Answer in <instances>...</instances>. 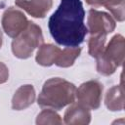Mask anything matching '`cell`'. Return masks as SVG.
I'll return each mask as SVG.
<instances>
[{
  "label": "cell",
  "instance_id": "7c38bea8",
  "mask_svg": "<svg viewBox=\"0 0 125 125\" xmlns=\"http://www.w3.org/2000/svg\"><path fill=\"white\" fill-rule=\"evenodd\" d=\"M104 104L111 111H118L124 108V94L122 85H115L107 90L104 98Z\"/></svg>",
  "mask_w": 125,
  "mask_h": 125
},
{
  "label": "cell",
  "instance_id": "ffe728a7",
  "mask_svg": "<svg viewBox=\"0 0 125 125\" xmlns=\"http://www.w3.org/2000/svg\"><path fill=\"white\" fill-rule=\"evenodd\" d=\"M2 43H3V35H2V31L0 29V48L2 47Z\"/></svg>",
  "mask_w": 125,
  "mask_h": 125
},
{
  "label": "cell",
  "instance_id": "5b68a950",
  "mask_svg": "<svg viewBox=\"0 0 125 125\" xmlns=\"http://www.w3.org/2000/svg\"><path fill=\"white\" fill-rule=\"evenodd\" d=\"M28 21H29L21 11L14 7H9L3 13L1 23L4 32L9 37L15 38L26 28Z\"/></svg>",
  "mask_w": 125,
  "mask_h": 125
},
{
  "label": "cell",
  "instance_id": "8992f818",
  "mask_svg": "<svg viewBox=\"0 0 125 125\" xmlns=\"http://www.w3.org/2000/svg\"><path fill=\"white\" fill-rule=\"evenodd\" d=\"M116 26L114 19L105 12L91 9L87 18V28L91 35L111 33Z\"/></svg>",
  "mask_w": 125,
  "mask_h": 125
},
{
  "label": "cell",
  "instance_id": "5bb4252c",
  "mask_svg": "<svg viewBox=\"0 0 125 125\" xmlns=\"http://www.w3.org/2000/svg\"><path fill=\"white\" fill-rule=\"evenodd\" d=\"M99 6L105 7L117 21H123L125 19L124 0H97Z\"/></svg>",
  "mask_w": 125,
  "mask_h": 125
},
{
  "label": "cell",
  "instance_id": "ba28073f",
  "mask_svg": "<svg viewBox=\"0 0 125 125\" xmlns=\"http://www.w3.org/2000/svg\"><path fill=\"white\" fill-rule=\"evenodd\" d=\"M91 121L90 109L80 104L72 103L69 104L63 115V122L68 125H86Z\"/></svg>",
  "mask_w": 125,
  "mask_h": 125
},
{
  "label": "cell",
  "instance_id": "e0dca14e",
  "mask_svg": "<svg viewBox=\"0 0 125 125\" xmlns=\"http://www.w3.org/2000/svg\"><path fill=\"white\" fill-rule=\"evenodd\" d=\"M96 60H97V70L100 74L104 76H109L115 72L117 67L112 62H110L103 54L99 55L96 58Z\"/></svg>",
  "mask_w": 125,
  "mask_h": 125
},
{
  "label": "cell",
  "instance_id": "8fae6325",
  "mask_svg": "<svg viewBox=\"0 0 125 125\" xmlns=\"http://www.w3.org/2000/svg\"><path fill=\"white\" fill-rule=\"evenodd\" d=\"M61 51L58 46L43 43L36 53V62L42 66H51L56 62Z\"/></svg>",
  "mask_w": 125,
  "mask_h": 125
},
{
  "label": "cell",
  "instance_id": "9a60e30c",
  "mask_svg": "<svg viewBox=\"0 0 125 125\" xmlns=\"http://www.w3.org/2000/svg\"><path fill=\"white\" fill-rule=\"evenodd\" d=\"M106 35L105 34H95L91 35L88 41V53L91 57L97 58L104 52L105 47Z\"/></svg>",
  "mask_w": 125,
  "mask_h": 125
},
{
  "label": "cell",
  "instance_id": "3957f363",
  "mask_svg": "<svg viewBox=\"0 0 125 125\" xmlns=\"http://www.w3.org/2000/svg\"><path fill=\"white\" fill-rule=\"evenodd\" d=\"M43 43L44 37L39 25L33 21H28L26 28L13 39L12 52L19 59H27Z\"/></svg>",
  "mask_w": 125,
  "mask_h": 125
},
{
  "label": "cell",
  "instance_id": "30bf717a",
  "mask_svg": "<svg viewBox=\"0 0 125 125\" xmlns=\"http://www.w3.org/2000/svg\"><path fill=\"white\" fill-rule=\"evenodd\" d=\"M35 101V90L30 84L19 87L12 99V108L15 110H22L30 106Z\"/></svg>",
  "mask_w": 125,
  "mask_h": 125
},
{
  "label": "cell",
  "instance_id": "d6986e66",
  "mask_svg": "<svg viewBox=\"0 0 125 125\" xmlns=\"http://www.w3.org/2000/svg\"><path fill=\"white\" fill-rule=\"evenodd\" d=\"M85 1H86V3H87L88 5H90V6L94 7V8L100 7V6H99V3H98L97 0H85Z\"/></svg>",
  "mask_w": 125,
  "mask_h": 125
},
{
  "label": "cell",
  "instance_id": "6da1fadb",
  "mask_svg": "<svg viewBox=\"0 0 125 125\" xmlns=\"http://www.w3.org/2000/svg\"><path fill=\"white\" fill-rule=\"evenodd\" d=\"M84 19L85 10L81 0H62L49 18V31L59 45L79 47L88 33Z\"/></svg>",
  "mask_w": 125,
  "mask_h": 125
},
{
  "label": "cell",
  "instance_id": "7a4b0ae2",
  "mask_svg": "<svg viewBox=\"0 0 125 125\" xmlns=\"http://www.w3.org/2000/svg\"><path fill=\"white\" fill-rule=\"evenodd\" d=\"M76 87L73 83L54 77L45 81L38 96L37 104L42 108L60 110L75 102Z\"/></svg>",
  "mask_w": 125,
  "mask_h": 125
},
{
  "label": "cell",
  "instance_id": "2e32d148",
  "mask_svg": "<svg viewBox=\"0 0 125 125\" xmlns=\"http://www.w3.org/2000/svg\"><path fill=\"white\" fill-rule=\"evenodd\" d=\"M36 124L38 125H46V124H62V120L59 113L55 111V109L45 108L43 109L36 118Z\"/></svg>",
  "mask_w": 125,
  "mask_h": 125
},
{
  "label": "cell",
  "instance_id": "52a82bcc",
  "mask_svg": "<svg viewBox=\"0 0 125 125\" xmlns=\"http://www.w3.org/2000/svg\"><path fill=\"white\" fill-rule=\"evenodd\" d=\"M110 62H112L116 67L121 66L124 62L125 54V41L121 34H115L104 47L102 53Z\"/></svg>",
  "mask_w": 125,
  "mask_h": 125
},
{
  "label": "cell",
  "instance_id": "4fadbf2b",
  "mask_svg": "<svg viewBox=\"0 0 125 125\" xmlns=\"http://www.w3.org/2000/svg\"><path fill=\"white\" fill-rule=\"evenodd\" d=\"M81 53L80 47H65L61 51L55 64L60 67L71 66Z\"/></svg>",
  "mask_w": 125,
  "mask_h": 125
},
{
  "label": "cell",
  "instance_id": "9c48e42d",
  "mask_svg": "<svg viewBox=\"0 0 125 125\" xmlns=\"http://www.w3.org/2000/svg\"><path fill=\"white\" fill-rule=\"evenodd\" d=\"M16 5L33 18L42 19L51 10L53 0H16Z\"/></svg>",
  "mask_w": 125,
  "mask_h": 125
},
{
  "label": "cell",
  "instance_id": "277c9868",
  "mask_svg": "<svg viewBox=\"0 0 125 125\" xmlns=\"http://www.w3.org/2000/svg\"><path fill=\"white\" fill-rule=\"evenodd\" d=\"M103 90V84L98 80H89L76 89L75 99H77V103L89 109H98L101 105Z\"/></svg>",
  "mask_w": 125,
  "mask_h": 125
},
{
  "label": "cell",
  "instance_id": "ac0fdd59",
  "mask_svg": "<svg viewBox=\"0 0 125 125\" xmlns=\"http://www.w3.org/2000/svg\"><path fill=\"white\" fill-rule=\"evenodd\" d=\"M8 78H9V69L4 62H0V84L7 82Z\"/></svg>",
  "mask_w": 125,
  "mask_h": 125
}]
</instances>
